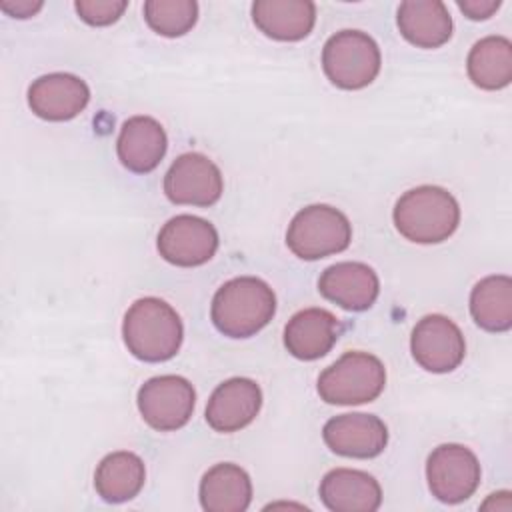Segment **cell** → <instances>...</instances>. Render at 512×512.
Wrapping results in <instances>:
<instances>
[{
    "label": "cell",
    "instance_id": "obj_28",
    "mask_svg": "<svg viewBox=\"0 0 512 512\" xmlns=\"http://www.w3.org/2000/svg\"><path fill=\"white\" fill-rule=\"evenodd\" d=\"M44 4L40 0H2L0 8L14 16V18H30L34 16Z\"/></svg>",
    "mask_w": 512,
    "mask_h": 512
},
{
    "label": "cell",
    "instance_id": "obj_21",
    "mask_svg": "<svg viewBox=\"0 0 512 512\" xmlns=\"http://www.w3.org/2000/svg\"><path fill=\"white\" fill-rule=\"evenodd\" d=\"M250 500V476L236 464H216L200 480V504L208 512H244Z\"/></svg>",
    "mask_w": 512,
    "mask_h": 512
},
{
    "label": "cell",
    "instance_id": "obj_20",
    "mask_svg": "<svg viewBox=\"0 0 512 512\" xmlns=\"http://www.w3.org/2000/svg\"><path fill=\"white\" fill-rule=\"evenodd\" d=\"M396 20L400 34L418 48H438L452 36V18L440 0H406Z\"/></svg>",
    "mask_w": 512,
    "mask_h": 512
},
{
    "label": "cell",
    "instance_id": "obj_1",
    "mask_svg": "<svg viewBox=\"0 0 512 512\" xmlns=\"http://www.w3.org/2000/svg\"><path fill=\"white\" fill-rule=\"evenodd\" d=\"M276 312L272 288L254 276L224 282L214 298L210 316L218 332L230 338H248L260 332Z\"/></svg>",
    "mask_w": 512,
    "mask_h": 512
},
{
    "label": "cell",
    "instance_id": "obj_26",
    "mask_svg": "<svg viewBox=\"0 0 512 512\" xmlns=\"http://www.w3.org/2000/svg\"><path fill=\"white\" fill-rule=\"evenodd\" d=\"M78 16L90 26H108L116 22L128 8L126 0H78L74 4Z\"/></svg>",
    "mask_w": 512,
    "mask_h": 512
},
{
    "label": "cell",
    "instance_id": "obj_6",
    "mask_svg": "<svg viewBox=\"0 0 512 512\" xmlns=\"http://www.w3.org/2000/svg\"><path fill=\"white\" fill-rule=\"evenodd\" d=\"M352 226L348 218L328 206L312 204L302 208L290 222L286 232L288 248L302 260H318L348 248Z\"/></svg>",
    "mask_w": 512,
    "mask_h": 512
},
{
    "label": "cell",
    "instance_id": "obj_13",
    "mask_svg": "<svg viewBox=\"0 0 512 512\" xmlns=\"http://www.w3.org/2000/svg\"><path fill=\"white\" fill-rule=\"evenodd\" d=\"M88 100L90 90L86 82L66 72L40 76L28 88V106L38 118L50 122L76 118L86 108Z\"/></svg>",
    "mask_w": 512,
    "mask_h": 512
},
{
    "label": "cell",
    "instance_id": "obj_27",
    "mask_svg": "<svg viewBox=\"0 0 512 512\" xmlns=\"http://www.w3.org/2000/svg\"><path fill=\"white\" fill-rule=\"evenodd\" d=\"M458 8L470 20H486L500 8V0H458Z\"/></svg>",
    "mask_w": 512,
    "mask_h": 512
},
{
    "label": "cell",
    "instance_id": "obj_25",
    "mask_svg": "<svg viewBox=\"0 0 512 512\" xmlns=\"http://www.w3.org/2000/svg\"><path fill=\"white\" fill-rule=\"evenodd\" d=\"M144 18L160 36L176 38L196 24L198 4L194 0H148L144 2Z\"/></svg>",
    "mask_w": 512,
    "mask_h": 512
},
{
    "label": "cell",
    "instance_id": "obj_19",
    "mask_svg": "<svg viewBox=\"0 0 512 512\" xmlns=\"http://www.w3.org/2000/svg\"><path fill=\"white\" fill-rule=\"evenodd\" d=\"M252 20L268 38L298 42L312 32L316 6L310 0H258L252 4Z\"/></svg>",
    "mask_w": 512,
    "mask_h": 512
},
{
    "label": "cell",
    "instance_id": "obj_4",
    "mask_svg": "<svg viewBox=\"0 0 512 512\" xmlns=\"http://www.w3.org/2000/svg\"><path fill=\"white\" fill-rule=\"evenodd\" d=\"M386 384L380 358L368 352H346L318 378V394L328 404L352 406L376 400Z\"/></svg>",
    "mask_w": 512,
    "mask_h": 512
},
{
    "label": "cell",
    "instance_id": "obj_18",
    "mask_svg": "<svg viewBox=\"0 0 512 512\" xmlns=\"http://www.w3.org/2000/svg\"><path fill=\"white\" fill-rule=\"evenodd\" d=\"M320 498L332 512H374L382 504V490L368 472L336 468L322 478Z\"/></svg>",
    "mask_w": 512,
    "mask_h": 512
},
{
    "label": "cell",
    "instance_id": "obj_14",
    "mask_svg": "<svg viewBox=\"0 0 512 512\" xmlns=\"http://www.w3.org/2000/svg\"><path fill=\"white\" fill-rule=\"evenodd\" d=\"M262 406V390L250 378L222 382L206 404V422L216 432H236L248 426Z\"/></svg>",
    "mask_w": 512,
    "mask_h": 512
},
{
    "label": "cell",
    "instance_id": "obj_2",
    "mask_svg": "<svg viewBox=\"0 0 512 512\" xmlns=\"http://www.w3.org/2000/svg\"><path fill=\"white\" fill-rule=\"evenodd\" d=\"M128 352L144 362H166L180 350L184 328L176 310L154 296L136 300L122 324Z\"/></svg>",
    "mask_w": 512,
    "mask_h": 512
},
{
    "label": "cell",
    "instance_id": "obj_24",
    "mask_svg": "<svg viewBox=\"0 0 512 512\" xmlns=\"http://www.w3.org/2000/svg\"><path fill=\"white\" fill-rule=\"evenodd\" d=\"M470 80L482 90H500L512 80V42L504 36L478 40L466 60Z\"/></svg>",
    "mask_w": 512,
    "mask_h": 512
},
{
    "label": "cell",
    "instance_id": "obj_23",
    "mask_svg": "<svg viewBox=\"0 0 512 512\" xmlns=\"http://www.w3.org/2000/svg\"><path fill=\"white\" fill-rule=\"evenodd\" d=\"M470 312L474 322L486 332H506L512 328V280L496 274L482 278L470 292Z\"/></svg>",
    "mask_w": 512,
    "mask_h": 512
},
{
    "label": "cell",
    "instance_id": "obj_16",
    "mask_svg": "<svg viewBox=\"0 0 512 512\" xmlns=\"http://www.w3.org/2000/svg\"><path fill=\"white\" fill-rule=\"evenodd\" d=\"M166 132L150 116H132L122 124L116 152L124 168L134 174L152 172L166 154Z\"/></svg>",
    "mask_w": 512,
    "mask_h": 512
},
{
    "label": "cell",
    "instance_id": "obj_15",
    "mask_svg": "<svg viewBox=\"0 0 512 512\" xmlns=\"http://www.w3.org/2000/svg\"><path fill=\"white\" fill-rule=\"evenodd\" d=\"M320 294L344 310H368L380 292L378 274L362 262H338L318 278Z\"/></svg>",
    "mask_w": 512,
    "mask_h": 512
},
{
    "label": "cell",
    "instance_id": "obj_10",
    "mask_svg": "<svg viewBox=\"0 0 512 512\" xmlns=\"http://www.w3.org/2000/svg\"><path fill=\"white\" fill-rule=\"evenodd\" d=\"M410 350L424 370L444 374L460 366L466 354V342L460 328L450 318L428 314L414 326Z\"/></svg>",
    "mask_w": 512,
    "mask_h": 512
},
{
    "label": "cell",
    "instance_id": "obj_9",
    "mask_svg": "<svg viewBox=\"0 0 512 512\" xmlns=\"http://www.w3.org/2000/svg\"><path fill=\"white\" fill-rule=\"evenodd\" d=\"M224 190L218 166L200 152L178 156L164 176V192L174 204L212 206Z\"/></svg>",
    "mask_w": 512,
    "mask_h": 512
},
{
    "label": "cell",
    "instance_id": "obj_22",
    "mask_svg": "<svg viewBox=\"0 0 512 512\" xmlns=\"http://www.w3.org/2000/svg\"><path fill=\"white\" fill-rule=\"evenodd\" d=\"M146 480V468L134 452H112L104 456L94 474V488L104 502H126L138 496Z\"/></svg>",
    "mask_w": 512,
    "mask_h": 512
},
{
    "label": "cell",
    "instance_id": "obj_11",
    "mask_svg": "<svg viewBox=\"0 0 512 512\" xmlns=\"http://www.w3.org/2000/svg\"><path fill=\"white\" fill-rule=\"evenodd\" d=\"M160 256L182 268L206 264L218 248L216 228L198 216L180 214L170 218L158 232Z\"/></svg>",
    "mask_w": 512,
    "mask_h": 512
},
{
    "label": "cell",
    "instance_id": "obj_17",
    "mask_svg": "<svg viewBox=\"0 0 512 512\" xmlns=\"http://www.w3.org/2000/svg\"><path fill=\"white\" fill-rule=\"evenodd\" d=\"M340 336L336 316L324 308H304L296 312L284 328V346L298 360L326 356Z\"/></svg>",
    "mask_w": 512,
    "mask_h": 512
},
{
    "label": "cell",
    "instance_id": "obj_7",
    "mask_svg": "<svg viewBox=\"0 0 512 512\" xmlns=\"http://www.w3.org/2000/svg\"><path fill=\"white\" fill-rule=\"evenodd\" d=\"M426 478L432 496L446 504L468 500L480 484V462L462 444H440L426 462Z\"/></svg>",
    "mask_w": 512,
    "mask_h": 512
},
{
    "label": "cell",
    "instance_id": "obj_3",
    "mask_svg": "<svg viewBox=\"0 0 512 512\" xmlns=\"http://www.w3.org/2000/svg\"><path fill=\"white\" fill-rule=\"evenodd\" d=\"M392 216L404 238L418 244H438L458 228L460 208L448 190L426 184L404 192Z\"/></svg>",
    "mask_w": 512,
    "mask_h": 512
},
{
    "label": "cell",
    "instance_id": "obj_8",
    "mask_svg": "<svg viewBox=\"0 0 512 512\" xmlns=\"http://www.w3.org/2000/svg\"><path fill=\"white\" fill-rule=\"evenodd\" d=\"M194 404L196 392L182 376H154L138 390V410L146 424L158 432L182 428L190 420Z\"/></svg>",
    "mask_w": 512,
    "mask_h": 512
},
{
    "label": "cell",
    "instance_id": "obj_5",
    "mask_svg": "<svg viewBox=\"0 0 512 512\" xmlns=\"http://www.w3.org/2000/svg\"><path fill=\"white\" fill-rule=\"evenodd\" d=\"M382 56L378 44L360 30H340L322 50V68L328 80L342 90H360L374 82Z\"/></svg>",
    "mask_w": 512,
    "mask_h": 512
},
{
    "label": "cell",
    "instance_id": "obj_12",
    "mask_svg": "<svg viewBox=\"0 0 512 512\" xmlns=\"http://www.w3.org/2000/svg\"><path fill=\"white\" fill-rule=\"evenodd\" d=\"M322 438L340 456L374 458L388 444V428L374 414L352 412L330 418L322 428Z\"/></svg>",
    "mask_w": 512,
    "mask_h": 512
}]
</instances>
